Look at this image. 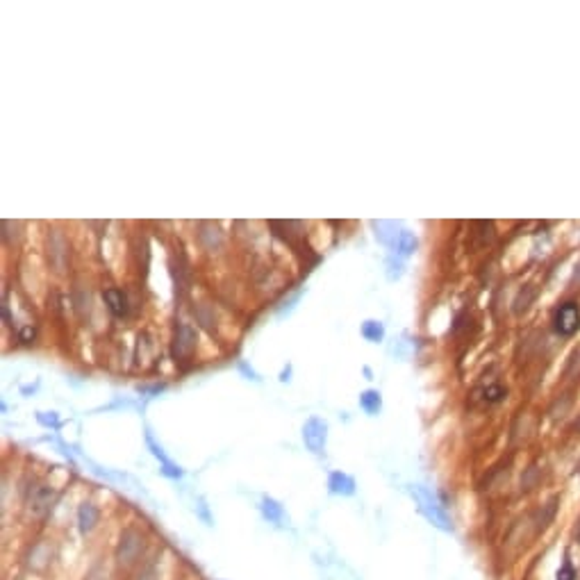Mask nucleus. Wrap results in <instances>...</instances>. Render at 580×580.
Listing matches in <instances>:
<instances>
[{
    "instance_id": "obj_3",
    "label": "nucleus",
    "mask_w": 580,
    "mask_h": 580,
    "mask_svg": "<svg viewBox=\"0 0 580 580\" xmlns=\"http://www.w3.org/2000/svg\"><path fill=\"white\" fill-rule=\"evenodd\" d=\"M53 503H55L53 489L46 485H39L32 492V498H30V510H32L36 517H43L50 508H53Z\"/></svg>"
},
{
    "instance_id": "obj_2",
    "label": "nucleus",
    "mask_w": 580,
    "mask_h": 580,
    "mask_svg": "<svg viewBox=\"0 0 580 580\" xmlns=\"http://www.w3.org/2000/svg\"><path fill=\"white\" fill-rule=\"evenodd\" d=\"M553 328L557 334H562V337H571V334H576L580 330V310L576 303H562L560 308L555 310V316H553Z\"/></svg>"
},
{
    "instance_id": "obj_5",
    "label": "nucleus",
    "mask_w": 580,
    "mask_h": 580,
    "mask_svg": "<svg viewBox=\"0 0 580 580\" xmlns=\"http://www.w3.org/2000/svg\"><path fill=\"white\" fill-rule=\"evenodd\" d=\"M78 524H80V530L89 533L96 524H98V510H96L92 503L80 505V510H78Z\"/></svg>"
},
{
    "instance_id": "obj_8",
    "label": "nucleus",
    "mask_w": 580,
    "mask_h": 580,
    "mask_svg": "<svg viewBox=\"0 0 580 580\" xmlns=\"http://www.w3.org/2000/svg\"><path fill=\"white\" fill-rule=\"evenodd\" d=\"M264 515L269 517V519H273V522H280L282 512H280V508L273 501H264Z\"/></svg>"
},
{
    "instance_id": "obj_7",
    "label": "nucleus",
    "mask_w": 580,
    "mask_h": 580,
    "mask_svg": "<svg viewBox=\"0 0 580 580\" xmlns=\"http://www.w3.org/2000/svg\"><path fill=\"white\" fill-rule=\"evenodd\" d=\"M505 396H508V389L501 385H489L485 389V400H489V403H501Z\"/></svg>"
},
{
    "instance_id": "obj_9",
    "label": "nucleus",
    "mask_w": 580,
    "mask_h": 580,
    "mask_svg": "<svg viewBox=\"0 0 580 580\" xmlns=\"http://www.w3.org/2000/svg\"><path fill=\"white\" fill-rule=\"evenodd\" d=\"M574 541L580 546V519H578V524H576V530H574Z\"/></svg>"
},
{
    "instance_id": "obj_1",
    "label": "nucleus",
    "mask_w": 580,
    "mask_h": 580,
    "mask_svg": "<svg viewBox=\"0 0 580 580\" xmlns=\"http://www.w3.org/2000/svg\"><path fill=\"white\" fill-rule=\"evenodd\" d=\"M141 551H144V537H141L135 528H128V530L121 535V541H118V546H116L118 564L132 567V564L139 560Z\"/></svg>"
},
{
    "instance_id": "obj_4",
    "label": "nucleus",
    "mask_w": 580,
    "mask_h": 580,
    "mask_svg": "<svg viewBox=\"0 0 580 580\" xmlns=\"http://www.w3.org/2000/svg\"><path fill=\"white\" fill-rule=\"evenodd\" d=\"M103 296H105L109 310L114 312L116 316L128 314V299H125V294L121 292V289H107V292L103 294Z\"/></svg>"
},
{
    "instance_id": "obj_6",
    "label": "nucleus",
    "mask_w": 580,
    "mask_h": 580,
    "mask_svg": "<svg viewBox=\"0 0 580 580\" xmlns=\"http://www.w3.org/2000/svg\"><path fill=\"white\" fill-rule=\"evenodd\" d=\"M555 580H578V569H576L574 560H571L569 551L562 555L560 567H557V571H555Z\"/></svg>"
}]
</instances>
